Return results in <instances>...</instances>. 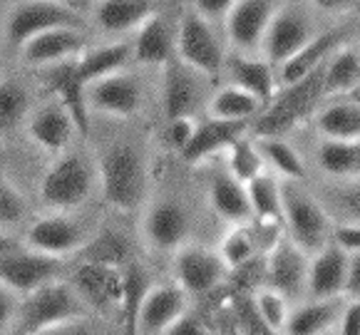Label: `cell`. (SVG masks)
I'll list each match as a JSON object with an SVG mask.
<instances>
[{"label": "cell", "mask_w": 360, "mask_h": 335, "mask_svg": "<svg viewBox=\"0 0 360 335\" xmlns=\"http://www.w3.org/2000/svg\"><path fill=\"white\" fill-rule=\"evenodd\" d=\"M90 112H100L107 117H134L142 110V85L134 74L117 72L105 80H97L85 92Z\"/></svg>", "instance_id": "e0dca14e"}, {"label": "cell", "mask_w": 360, "mask_h": 335, "mask_svg": "<svg viewBox=\"0 0 360 335\" xmlns=\"http://www.w3.org/2000/svg\"><path fill=\"white\" fill-rule=\"evenodd\" d=\"M87 50V37L79 27H60L32 37L20 48L22 60L32 67H53V65L75 60Z\"/></svg>", "instance_id": "7402d4cb"}, {"label": "cell", "mask_w": 360, "mask_h": 335, "mask_svg": "<svg viewBox=\"0 0 360 335\" xmlns=\"http://www.w3.org/2000/svg\"><path fill=\"white\" fill-rule=\"evenodd\" d=\"M276 8L278 3H269V0H233L231 11L224 20V30L233 55L259 58Z\"/></svg>", "instance_id": "9c48e42d"}, {"label": "cell", "mask_w": 360, "mask_h": 335, "mask_svg": "<svg viewBox=\"0 0 360 335\" xmlns=\"http://www.w3.org/2000/svg\"><path fill=\"white\" fill-rule=\"evenodd\" d=\"M152 288L149 273L142 263L132 261L122 268V306H120V318L124 325V335H137V315L144 303V296Z\"/></svg>", "instance_id": "74e56055"}, {"label": "cell", "mask_w": 360, "mask_h": 335, "mask_svg": "<svg viewBox=\"0 0 360 335\" xmlns=\"http://www.w3.org/2000/svg\"><path fill=\"white\" fill-rule=\"evenodd\" d=\"M321 105H323V70H318V72H313L311 77L296 82V85L278 87L274 102L251 122L249 134L254 139H283L303 119L318 112Z\"/></svg>", "instance_id": "6da1fadb"}, {"label": "cell", "mask_w": 360, "mask_h": 335, "mask_svg": "<svg viewBox=\"0 0 360 335\" xmlns=\"http://www.w3.org/2000/svg\"><path fill=\"white\" fill-rule=\"evenodd\" d=\"M82 18L68 3H53V0H27L13 6L8 15V37L15 48H22L27 40L60 27H79Z\"/></svg>", "instance_id": "ba28073f"}, {"label": "cell", "mask_w": 360, "mask_h": 335, "mask_svg": "<svg viewBox=\"0 0 360 335\" xmlns=\"http://www.w3.org/2000/svg\"><path fill=\"white\" fill-rule=\"evenodd\" d=\"M27 204L25 197L20 194L13 181L0 176V236H6L8 231H13L15 226H20L25 221Z\"/></svg>", "instance_id": "ee69618b"}, {"label": "cell", "mask_w": 360, "mask_h": 335, "mask_svg": "<svg viewBox=\"0 0 360 335\" xmlns=\"http://www.w3.org/2000/svg\"><path fill=\"white\" fill-rule=\"evenodd\" d=\"M335 335H360V301H348L345 303Z\"/></svg>", "instance_id": "f907efd6"}, {"label": "cell", "mask_w": 360, "mask_h": 335, "mask_svg": "<svg viewBox=\"0 0 360 335\" xmlns=\"http://www.w3.org/2000/svg\"><path fill=\"white\" fill-rule=\"evenodd\" d=\"M102 199L115 211H134L142 204L147 171L139 149L132 144H112L97 162Z\"/></svg>", "instance_id": "7a4b0ae2"}, {"label": "cell", "mask_w": 360, "mask_h": 335, "mask_svg": "<svg viewBox=\"0 0 360 335\" xmlns=\"http://www.w3.org/2000/svg\"><path fill=\"white\" fill-rule=\"evenodd\" d=\"M199 97H202L199 74L184 67L179 60H172L162 77V110H165L167 122L179 117H194Z\"/></svg>", "instance_id": "603a6c76"}, {"label": "cell", "mask_w": 360, "mask_h": 335, "mask_svg": "<svg viewBox=\"0 0 360 335\" xmlns=\"http://www.w3.org/2000/svg\"><path fill=\"white\" fill-rule=\"evenodd\" d=\"M229 268L224 266L217 251L199 244H184L174 254V276L176 286L186 296H209L226 278Z\"/></svg>", "instance_id": "8fae6325"}, {"label": "cell", "mask_w": 360, "mask_h": 335, "mask_svg": "<svg viewBox=\"0 0 360 335\" xmlns=\"http://www.w3.org/2000/svg\"><path fill=\"white\" fill-rule=\"evenodd\" d=\"M318 32L321 30L316 27L313 6H306V3H278L274 20H271L269 30H266L261 58L274 70L283 67L288 60H293L311 43Z\"/></svg>", "instance_id": "5b68a950"}, {"label": "cell", "mask_w": 360, "mask_h": 335, "mask_svg": "<svg viewBox=\"0 0 360 335\" xmlns=\"http://www.w3.org/2000/svg\"><path fill=\"white\" fill-rule=\"evenodd\" d=\"M30 92L20 80H0V134H11L30 114Z\"/></svg>", "instance_id": "ab89813d"}, {"label": "cell", "mask_w": 360, "mask_h": 335, "mask_svg": "<svg viewBox=\"0 0 360 335\" xmlns=\"http://www.w3.org/2000/svg\"><path fill=\"white\" fill-rule=\"evenodd\" d=\"M90 241L82 223L70 216H45L37 218L25 234V246L35 254L63 258L70 254H79V249Z\"/></svg>", "instance_id": "5bb4252c"}, {"label": "cell", "mask_w": 360, "mask_h": 335, "mask_svg": "<svg viewBox=\"0 0 360 335\" xmlns=\"http://www.w3.org/2000/svg\"><path fill=\"white\" fill-rule=\"evenodd\" d=\"M345 278H348V254L328 244L308 258L306 301L345 298Z\"/></svg>", "instance_id": "ffe728a7"}, {"label": "cell", "mask_w": 360, "mask_h": 335, "mask_svg": "<svg viewBox=\"0 0 360 335\" xmlns=\"http://www.w3.org/2000/svg\"><path fill=\"white\" fill-rule=\"evenodd\" d=\"M330 244L345 254H360V223H335Z\"/></svg>", "instance_id": "7dc6e473"}, {"label": "cell", "mask_w": 360, "mask_h": 335, "mask_svg": "<svg viewBox=\"0 0 360 335\" xmlns=\"http://www.w3.org/2000/svg\"><path fill=\"white\" fill-rule=\"evenodd\" d=\"M348 32H350V27H345V25H335V27L318 32L296 58L288 60L283 67H278V74H276L278 87L296 85V82L311 77L318 70H323V65L333 58V53H338L343 45H348Z\"/></svg>", "instance_id": "ac0fdd59"}, {"label": "cell", "mask_w": 360, "mask_h": 335, "mask_svg": "<svg viewBox=\"0 0 360 335\" xmlns=\"http://www.w3.org/2000/svg\"><path fill=\"white\" fill-rule=\"evenodd\" d=\"M176 60L204 77H217L226 63L217 27L202 20L191 8L179 18L176 25Z\"/></svg>", "instance_id": "8992f818"}, {"label": "cell", "mask_w": 360, "mask_h": 335, "mask_svg": "<svg viewBox=\"0 0 360 335\" xmlns=\"http://www.w3.org/2000/svg\"><path fill=\"white\" fill-rule=\"evenodd\" d=\"M224 157H226V166H224V169L236 181H241L244 186L249 184V181H254L256 176L266 174L264 157H261L259 144H256V139L251 137V134L236 139V142L224 152Z\"/></svg>", "instance_id": "f35d334b"}, {"label": "cell", "mask_w": 360, "mask_h": 335, "mask_svg": "<svg viewBox=\"0 0 360 335\" xmlns=\"http://www.w3.org/2000/svg\"><path fill=\"white\" fill-rule=\"evenodd\" d=\"M167 335H212V330L207 328V323H204L199 315H194V313L186 310V313L181 315V318L176 320L169 330H167Z\"/></svg>", "instance_id": "681fc988"}, {"label": "cell", "mask_w": 360, "mask_h": 335, "mask_svg": "<svg viewBox=\"0 0 360 335\" xmlns=\"http://www.w3.org/2000/svg\"><path fill=\"white\" fill-rule=\"evenodd\" d=\"M345 298L360 301V254L348 256V278H345Z\"/></svg>", "instance_id": "816d5d0a"}, {"label": "cell", "mask_w": 360, "mask_h": 335, "mask_svg": "<svg viewBox=\"0 0 360 335\" xmlns=\"http://www.w3.org/2000/svg\"><path fill=\"white\" fill-rule=\"evenodd\" d=\"M157 13L154 3L144 0H102L92 6V20L102 32L120 35V32H137L149 18Z\"/></svg>", "instance_id": "f1b7e54d"}, {"label": "cell", "mask_w": 360, "mask_h": 335, "mask_svg": "<svg viewBox=\"0 0 360 335\" xmlns=\"http://www.w3.org/2000/svg\"><path fill=\"white\" fill-rule=\"evenodd\" d=\"M316 129L328 142H360V105L350 100L323 102L316 112Z\"/></svg>", "instance_id": "4dcf8cb0"}, {"label": "cell", "mask_w": 360, "mask_h": 335, "mask_svg": "<svg viewBox=\"0 0 360 335\" xmlns=\"http://www.w3.org/2000/svg\"><path fill=\"white\" fill-rule=\"evenodd\" d=\"M132 254V244L129 239L117 229H100L95 236H90L82 249H79V263H95V266H107V268H124L127 263H132L129 258Z\"/></svg>", "instance_id": "836d02e7"}, {"label": "cell", "mask_w": 360, "mask_h": 335, "mask_svg": "<svg viewBox=\"0 0 360 335\" xmlns=\"http://www.w3.org/2000/svg\"><path fill=\"white\" fill-rule=\"evenodd\" d=\"M176 25L165 13H154L132 40V60L149 67H167L176 55Z\"/></svg>", "instance_id": "44dd1931"}, {"label": "cell", "mask_w": 360, "mask_h": 335, "mask_svg": "<svg viewBox=\"0 0 360 335\" xmlns=\"http://www.w3.org/2000/svg\"><path fill=\"white\" fill-rule=\"evenodd\" d=\"M196 119L194 117H179V119H169L165 127V139L167 144H169L174 152H184L186 147H189L191 137H194L196 132Z\"/></svg>", "instance_id": "f6af8a7d"}, {"label": "cell", "mask_w": 360, "mask_h": 335, "mask_svg": "<svg viewBox=\"0 0 360 335\" xmlns=\"http://www.w3.org/2000/svg\"><path fill=\"white\" fill-rule=\"evenodd\" d=\"M70 286L75 288L82 303L100 310L102 315L120 313V306H122V268L79 263L75 268Z\"/></svg>", "instance_id": "9a60e30c"}, {"label": "cell", "mask_w": 360, "mask_h": 335, "mask_svg": "<svg viewBox=\"0 0 360 335\" xmlns=\"http://www.w3.org/2000/svg\"><path fill=\"white\" fill-rule=\"evenodd\" d=\"M27 132H30V139L43 152H48L53 157H63V152L68 149L70 139L75 134V124L70 119L68 110L53 100L32 112Z\"/></svg>", "instance_id": "d4e9b609"}, {"label": "cell", "mask_w": 360, "mask_h": 335, "mask_svg": "<svg viewBox=\"0 0 360 335\" xmlns=\"http://www.w3.org/2000/svg\"><path fill=\"white\" fill-rule=\"evenodd\" d=\"M224 70L231 77L229 85H236L249 95H254L264 105V110L274 102L276 92H278V80H276V70L264 58H246V55L231 53L226 55Z\"/></svg>", "instance_id": "4316f807"}, {"label": "cell", "mask_w": 360, "mask_h": 335, "mask_svg": "<svg viewBox=\"0 0 360 335\" xmlns=\"http://www.w3.org/2000/svg\"><path fill=\"white\" fill-rule=\"evenodd\" d=\"M251 214L254 218H276L283 221V199H281V179H276L271 171L256 176L246 184Z\"/></svg>", "instance_id": "60d3db41"}, {"label": "cell", "mask_w": 360, "mask_h": 335, "mask_svg": "<svg viewBox=\"0 0 360 335\" xmlns=\"http://www.w3.org/2000/svg\"><path fill=\"white\" fill-rule=\"evenodd\" d=\"M259 144V152L264 157L266 171L281 181H301L306 179V164H303L301 155L293 149L291 142L281 137H271V139H256Z\"/></svg>", "instance_id": "8d00e7d4"}, {"label": "cell", "mask_w": 360, "mask_h": 335, "mask_svg": "<svg viewBox=\"0 0 360 335\" xmlns=\"http://www.w3.org/2000/svg\"><path fill=\"white\" fill-rule=\"evenodd\" d=\"M45 92L55 97V102L68 110L70 119L75 124V132L87 137L90 134V107H87V87L82 85L77 74V58L68 63L53 65L43 70Z\"/></svg>", "instance_id": "2e32d148"}, {"label": "cell", "mask_w": 360, "mask_h": 335, "mask_svg": "<svg viewBox=\"0 0 360 335\" xmlns=\"http://www.w3.org/2000/svg\"><path fill=\"white\" fill-rule=\"evenodd\" d=\"M189 296L176 283H152L137 315V335H167L186 313Z\"/></svg>", "instance_id": "d6986e66"}, {"label": "cell", "mask_w": 360, "mask_h": 335, "mask_svg": "<svg viewBox=\"0 0 360 335\" xmlns=\"http://www.w3.org/2000/svg\"><path fill=\"white\" fill-rule=\"evenodd\" d=\"M231 3L233 0H196L189 8L202 18V20H207L209 25L217 27L219 22L226 20L229 11H231Z\"/></svg>", "instance_id": "bcb514c9"}, {"label": "cell", "mask_w": 360, "mask_h": 335, "mask_svg": "<svg viewBox=\"0 0 360 335\" xmlns=\"http://www.w3.org/2000/svg\"><path fill=\"white\" fill-rule=\"evenodd\" d=\"M348 298H326V301H301L291 308L283 335H330L338 328Z\"/></svg>", "instance_id": "83f0119b"}, {"label": "cell", "mask_w": 360, "mask_h": 335, "mask_svg": "<svg viewBox=\"0 0 360 335\" xmlns=\"http://www.w3.org/2000/svg\"><path fill=\"white\" fill-rule=\"evenodd\" d=\"M219 256H221L224 266L229 271H241L244 266H249L251 261L261 258L259 251H256V244H254V236L249 231V223L244 226H231L226 236L221 239L219 244Z\"/></svg>", "instance_id": "b9f144b4"}, {"label": "cell", "mask_w": 360, "mask_h": 335, "mask_svg": "<svg viewBox=\"0 0 360 335\" xmlns=\"http://www.w3.org/2000/svg\"><path fill=\"white\" fill-rule=\"evenodd\" d=\"M85 315V303L79 301L70 283L53 281L25 296L18 308V318L13 325V335H40L58 325L75 323Z\"/></svg>", "instance_id": "277c9868"}, {"label": "cell", "mask_w": 360, "mask_h": 335, "mask_svg": "<svg viewBox=\"0 0 360 335\" xmlns=\"http://www.w3.org/2000/svg\"><path fill=\"white\" fill-rule=\"evenodd\" d=\"M191 231V214L179 199L162 197L142 216V236L154 251H179Z\"/></svg>", "instance_id": "30bf717a"}, {"label": "cell", "mask_w": 360, "mask_h": 335, "mask_svg": "<svg viewBox=\"0 0 360 335\" xmlns=\"http://www.w3.org/2000/svg\"><path fill=\"white\" fill-rule=\"evenodd\" d=\"M6 251V236H0V254Z\"/></svg>", "instance_id": "9f6ffc18"}, {"label": "cell", "mask_w": 360, "mask_h": 335, "mask_svg": "<svg viewBox=\"0 0 360 335\" xmlns=\"http://www.w3.org/2000/svg\"><path fill=\"white\" fill-rule=\"evenodd\" d=\"M60 258L35 254V251H3L0 254V283L15 296H30L37 288L58 281Z\"/></svg>", "instance_id": "4fadbf2b"}, {"label": "cell", "mask_w": 360, "mask_h": 335, "mask_svg": "<svg viewBox=\"0 0 360 335\" xmlns=\"http://www.w3.org/2000/svg\"><path fill=\"white\" fill-rule=\"evenodd\" d=\"M281 199L288 241L308 256L326 249L330 244L335 223L330 221L316 194L301 181H281Z\"/></svg>", "instance_id": "3957f363"}, {"label": "cell", "mask_w": 360, "mask_h": 335, "mask_svg": "<svg viewBox=\"0 0 360 335\" xmlns=\"http://www.w3.org/2000/svg\"><path fill=\"white\" fill-rule=\"evenodd\" d=\"M251 129L249 122H224V119H202L196 124V132L191 137L189 147L181 152V159L186 164H202L212 159L219 152H226L236 139L246 137Z\"/></svg>", "instance_id": "cb8c5ba5"}, {"label": "cell", "mask_w": 360, "mask_h": 335, "mask_svg": "<svg viewBox=\"0 0 360 335\" xmlns=\"http://www.w3.org/2000/svg\"><path fill=\"white\" fill-rule=\"evenodd\" d=\"M313 194L333 223H360V176L326 181Z\"/></svg>", "instance_id": "d6a6232c"}, {"label": "cell", "mask_w": 360, "mask_h": 335, "mask_svg": "<svg viewBox=\"0 0 360 335\" xmlns=\"http://www.w3.org/2000/svg\"><path fill=\"white\" fill-rule=\"evenodd\" d=\"M343 100H350V102H355V105H360V85H358V87H355V90H353V92H350V95H348V97H343Z\"/></svg>", "instance_id": "11a10c76"}, {"label": "cell", "mask_w": 360, "mask_h": 335, "mask_svg": "<svg viewBox=\"0 0 360 335\" xmlns=\"http://www.w3.org/2000/svg\"><path fill=\"white\" fill-rule=\"evenodd\" d=\"M360 85V50L343 45L323 67V102L343 100Z\"/></svg>", "instance_id": "1f68e13d"}, {"label": "cell", "mask_w": 360, "mask_h": 335, "mask_svg": "<svg viewBox=\"0 0 360 335\" xmlns=\"http://www.w3.org/2000/svg\"><path fill=\"white\" fill-rule=\"evenodd\" d=\"M219 335H249V333H246V330H241L231 318H229V320H224V323H221V330H219Z\"/></svg>", "instance_id": "db71d44e"}, {"label": "cell", "mask_w": 360, "mask_h": 335, "mask_svg": "<svg viewBox=\"0 0 360 335\" xmlns=\"http://www.w3.org/2000/svg\"><path fill=\"white\" fill-rule=\"evenodd\" d=\"M15 318H18L15 293L0 283V333H6L8 328H13V325H15Z\"/></svg>", "instance_id": "c3c4849f"}, {"label": "cell", "mask_w": 360, "mask_h": 335, "mask_svg": "<svg viewBox=\"0 0 360 335\" xmlns=\"http://www.w3.org/2000/svg\"><path fill=\"white\" fill-rule=\"evenodd\" d=\"M95 171L79 155H63L45 171L40 181V199L55 211H70L90 199Z\"/></svg>", "instance_id": "52a82bcc"}, {"label": "cell", "mask_w": 360, "mask_h": 335, "mask_svg": "<svg viewBox=\"0 0 360 335\" xmlns=\"http://www.w3.org/2000/svg\"><path fill=\"white\" fill-rule=\"evenodd\" d=\"M209 206L221 221L231 223V226H244L254 218L249 204V194L241 181H236L226 169H217L209 176Z\"/></svg>", "instance_id": "484cf974"}, {"label": "cell", "mask_w": 360, "mask_h": 335, "mask_svg": "<svg viewBox=\"0 0 360 335\" xmlns=\"http://www.w3.org/2000/svg\"><path fill=\"white\" fill-rule=\"evenodd\" d=\"M251 301H254L256 313H259V318L266 323V328L274 330L276 335H283V328H286L288 315H291V308H293L286 298H283L281 293L261 286L251 293Z\"/></svg>", "instance_id": "7bdbcfd3"}, {"label": "cell", "mask_w": 360, "mask_h": 335, "mask_svg": "<svg viewBox=\"0 0 360 335\" xmlns=\"http://www.w3.org/2000/svg\"><path fill=\"white\" fill-rule=\"evenodd\" d=\"M316 164L328 181L360 176V142H323L316 147Z\"/></svg>", "instance_id": "e575fe53"}, {"label": "cell", "mask_w": 360, "mask_h": 335, "mask_svg": "<svg viewBox=\"0 0 360 335\" xmlns=\"http://www.w3.org/2000/svg\"><path fill=\"white\" fill-rule=\"evenodd\" d=\"M40 335H87V330L82 328L79 323H68V325H58L53 330H45Z\"/></svg>", "instance_id": "f5cc1de1"}, {"label": "cell", "mask_w": 360, "mask_h": 335, "mask_svg": "<svg viewBox=\"0 0 360 335\" xmlns=\"http://www.w3.org/2000/svg\"><path fill=\"white\" fill-rule=\"evenodd\" d=\"M330 335H335V333H330Z\"/></svg>", "instance_id": "6f0895ef"}, {"label": "cell", "mask_w": 360, "mask_h": 335, "mask_svg": "<svg viewBox=\"0 0 360 335\" xmlns=\"http://www.w3.org/2000/svg\"><path fill=\"white\" fill-rule=\"evenodd\" d=\"M129 60H132V43L117 40V43L97 45V48H87L77 58V74L82 85L90 87L92 82L122 72Z\"/></svg>", "instance_id": "f546056e"}, {"label": "cell", "mask_w": 360, "mask_h": 335, "mask_svg": "<svg viewBox=\"0 0 360 335\" xmlns=\"http://www.w3.org/2000/svg\"><path fill=\"white\" fill-rule=\"evenodd\" d=\"M264 112V105L254 95L244 92L236 85H226L214 92L209 100V117L224 119V122H254Z\"/></svg>", "instance_id": "d590c367"}, {"label": "cell", "mask_w": 360, "mask_h": 335, "mask_svg": "<svg viewBox=\"0 0 360 335\" xmlns=\"http://www.w3.org/2000/svg\"><path fill=\"white\" fill-rule=\"evenodd\" d=\"M308 258L311 256L303 254L286 236V241L264 258V288L281 293L291 306L306 301Z\"/></svg>", "instance_id": "7c38bea8"}]
</instances>
